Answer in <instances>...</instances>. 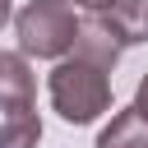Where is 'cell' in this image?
<instances>
[{"label": "cell", "mask_w": 148, "mask_h": 148, "mask_svg": "<svg viewBox=\"0 0 148 148\" xmlns=\"http://www.w3.org/2000/svg\"><path fill=\"white\" fill-rule=\"evenodd\" d=\"M130 106H134V111H139V116L148 120V74L139 79V88H134V102H130Z\"/></svg>", "instance_id": "cell-8"}, {"label": "cell", "mask_w": 148, "mask_h": 148, "mask_svg": "<svg viewBox=\"0 0 148 148\" xmlns=\"http://www.w3.org/2000/svg\"><path fill=\"white\" fill-rule=\"evenodd\" d=\"M46 97H51V111L60 120L92 125L102 111H111V74L79 60V56H65L46 74Z\"/></svg>", "instance_id": "cell-1"}, {"label": "cell", "mask_w": 148, "mask_h": 148, "mask_svg": "<svg viewBox=\"0 0 148 148\" xmlns=\"http://www.w3.org/2000/svg\"><path fill=\"white\" fill-rule=\"evenodd\" d=\"M37 143H42L37 111H14L0 120V148H37Z\"/></svg>", "instance_id": "cell-7"}, {"label": "cell", "mask_w": 148, "mask_h": 148, "mask_svg": "<svg viewBox=\"0 0 148 148\" xmlns=\"http://www.w3.org/2000/svg\"><path fill=\"white\" fill-rule=\"evenodd\" d=\"M97 148H148V120H143L134 106L116 111L111 125L97 134Z\"/></svg>", "instance_id": "cell-5"}, {"label": "cell", "mask_w": 148, "mask_h": 148, "mask_svg": "<svg viewBox=\"0 0 148 148\" xmlns=\"http://www.w3.org/2000/svg\"><path fill=\"white\" fill-rule=\"evenodd\" d=\"M32 102H37L32 65H28L18 51H0V111H5V116L32 111Z\"/></svg>", "instance_id": "cell-4"}, {"label": "cell", "mask_w": 148, "mask_h": 148, "mask_svg": "<svg viewBox=\"0 0 148 148\" xmlns=\"http://www.w3.org/2000/svg\"><path fill=\"white\" fill-rule=\"evenodd\" d=\"M106 14V23L120 32V42L125 46H139V42H148V0H116L111 9H102Z\"/></svg>", "instance_id": "cell-6"}, {"label": "cell", "mask_w": 148, "mask_h": 148, "mask_svg": "<svg viewBox=\"0 0 148 148\" xmlns=\"http://www.w3.org/2000/svg\"><path fill=\"white\" fill-rule=\"evenodd\" d=\"M9 18H14V5H9V0H0V28H5Z\"/></svg>", "instance_id": "cell-10"}, {"label": "cell", "mask_w": 148, "mask_h": 148, "mask_svg": "<svg viewBox=\"0 0 148 148\" xmlns=\"http://www.w3.org/2000/svg\"><path fill=\"white\" fill-rule=\"evenodd\" d=\"M69 5H79V9H88V14H102V9H111L116 0H69Z\"/></svg>", "instance_id": "cell-9"}, {"label": "cell", "mask_w": 148, "mask_h": 148, "mask_svg": "<svg viewBox=\"0 0 148 148\" xmlns=\"http://www.w3.org/2000/svg\"><path fill=\"white\" fill-rule=\"evenodd\" d=\"M74 56L111 74V69L120 65V56H125V42H120V32L106 23V14H88V18H79V32H74Z\"/></svg>", "instance_id": "cell-3"}, {"label": "cell", "mask_w": 148, "mask_h": 148, "mask_svg": "<svg viewBox=\"0 0 148 148\" xmlns=\"http://www.w3.org/2000/svg\"><path fill=\"white\" fill-rule=\"evenodd\" d=\"M74 32H79V14L69 0H28L14 14V37H18V56H37V60H65L74 51Z\"/></svg>", "instance_id": "cell-2"}]
</instances>
